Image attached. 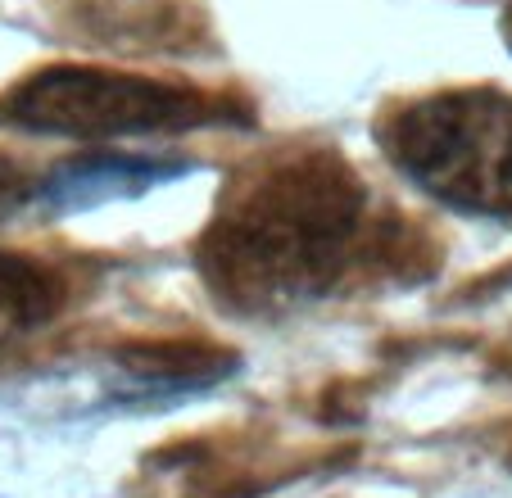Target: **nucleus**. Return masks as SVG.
<instances>
[{"instance_id": "obj_7", "label": "nucleus", "mask_w": 512, "mask_h": 498, "mask_svg": "<svg viewBox=\"0 0 512 498\" xmlns=\"http://www.w3.org/2000/svg\"><path fill=\"white\" fill-rule=\"evenodd\" d=\"M503 37H508V46H512V5L503 10Z\"/></svg>"}, {"instance_id": "obj_4", "label": "nucleus", "mask_w": 512, "mask_h": 498, "mask_svg": "<svg viewBox=\"0 0 512 498\" xmlns=\"http://www.w3.org/2000/svg\"><path fill=\"white\" fill-rule=\"evenodd\" d=\"M191 173L186 159H164V154H78L64 159L55 173H46L37 182V200L55 213H87L100 204H118V200H136V195L155 191L164 182Z\"/></svg>"}, {"instance_id": "obj_5", "label": "nucleus", "mask_w": 512, "mask_h": 498, "mask_svg": "<svg viewBox=\"0 0 512 498\" xmlns=\"http://www.w3.org/2000/svg\"><path fill=\"white\" fill-rule=\"evenodd\" d=\"M59 281L28 254L0 249V354L19 340L37 336L41 326L59 313Z\"/></svg>"}, {"instance_id": "obj_2", "label": "nucleus", "mask_w": 512, "mask_h": 498, "mask_svg": "<svg viewBox=\"0 0 512 498\" xmlns=\"http://www.w3.org/2000/svg\"><path fill=\"white\" fill-rule=\"evenodd\" d=\"M399 177L467 218L512 222V96L494 87L431 91L381 123Z\"/></svg>"}, {"instance_id": "obj_3", "label": "nucleus", "mask_w": 512, "mask_h": 498, "mask_svg": "<svg viewBox=\"0 0 512 498\" xmlns=\"http://www.w3.org/2000/svg\"><path fill=\"white\" fill-rule=\"evenodd\" d=\"M5 118L23 132L64 141H123L168 136L218 123V105L191 87L109 68H41L23 77L5 100Z\"/></svg>"}, {"instance_id": "obj_6", "label": "nucleus", "mask_w": 512, "mask_h": 498, "mask_svg": "<svg viewBox=\"0 0 512 498\" xmlns=\"http://www.w3.org/2000/svg\"><path fill=\"white\" fill-rule=\"evenodd\" d=\"M32 200H37V182H32L14 159L0 154V222H10L14 213H23Z\"/></svg>"}, {"instance_id": "obj_1", "label": "nucleus", "mask_w": 512, "mask_h": 498, "mask_svg": "<svg viewBox=\"0 0 512 498\" xmlns=\"http://www.w3.org/2000/svg\"><path fill=\"white\" fill-rule=\"evenodd\" d=\"M368 191L336 150H281L223 191L200 236V277L236 313H286L354 268Z\"/></svg>"}]
</instances>
